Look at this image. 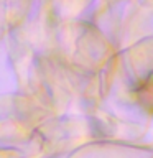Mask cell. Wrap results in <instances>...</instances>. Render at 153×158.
Masks as SVG:
<instances>
[{"label":"cell","mask_w":153,"mask_h":158,"mask_svg":"<svg viewBox=\"0 0 153 158\" xmlns=\"http://www.w3.org/2000/svg\"><path fill=\"white\" fill-rule=\"evenodd\" d=\"M140 96L143 97V102H145V104L153 106V79H151V81H148L145 86L142 87Z\"/></svg>","instance_id":"1"}]
</instances>
